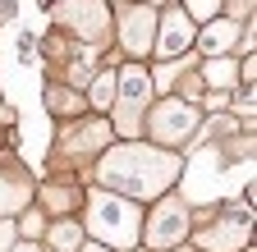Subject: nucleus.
<instances>
[{"label":"nucleus","mask_w":257,"mask_h":252,"mask_svg":"<svg viewBox=\"0 0 257 252\" xmlns=\"http://www.w3.org/2000/svg\"><path fill=\"white\" fill-rule=\"evenodd\" d=\"M5 142H10V138H5V129H0V151H5Z\"/></svg>","instance_id":"b1692460"},{"label":"nucleus","mask_w":257,"mask_h":252,"mask_svg":"<svg viewBox=\"0 0 257 252\" xmlns=\"http://www.w3.org/2000/svg\"><path fill=\"white\" fill-rule=\"evenodd\" d=\"M42 238H46L51 252H78V243H83L87 234H83V225H78V215H55V220H46Z\"/></svg>","instance_id":"4468645a"},{"label":"nucleus","mask_w":257,"mask_h":252,"mask_svg":"<svg viewBox=\"0 0 257 252\" xmlns=\"http://www.w3.org/2000/svg\"><path fill=\"white\" fill-rule=\"evenodd\" d=\"M92 165H96V183L101 188H110L119 197H134V202H156L184 174L179 151H166L156 142H138V138H115Z\"/></svg>","instance_id":"f257e3e1"},{"label":"nucleus","mask_w":257,"mask_h":252,"mask_svg":"<svg viewBox=\"0 0 257 252\" xmlns=\"http://www.w3.org/2000/svg\"><path fill=\"white\" fill-rule=\"evenodd\" d=\"M239 33H243V23L239 19H207L202 28H198V37H193V46H198L202 55H225L234 42H239Z\"/></svg>","instance_id":"f8f14e48"},{"label":"nucleus","mask_w":257,"mask_h":252,"mask_svg":"<svg viewBox=\"0 0 257 252\" xmlns=\"http://www.w3.org/2000/svg\"><path fill=\"white\" fill-rule=\"evenodd\" d=\"M252 238V206H225L198 234H188L193 252H243Z\"/></svg>","instance_id":"0eeeda50"},{"label":"nucleus","mask_w":257,"mask_h":252,"mask_svg":"<svg viewBox=\"0 0 257 252\" xmlns=\"http://www.w3.org/2000/svg\"><path fill=\"white\" fill-rule=\"evenodd\" d=\"M42 5H46V10H51V5H55V0H42Z\"/></svg>","instance_id":"393cba45"},{"label":"nucleus","mask_w":257,"mask_h":252,"mask_svg":"<svg viewBox=\"0 0 257 252\" xmlns=\"http://www.w3.org/2000/svg\"><path fill=\"white\" fill-rule=\"evenodd\" d=\"M51 19H55V33L74 37L83 46L110 42V0H55Z\"/></svg>","instance_id":"20e7f679"},{"label":"nucleus","mask_w":257,"mask_h":252,"mask_svg":"<svg viewBox=\"0 0 257 252\" xmlns=\"http://www.w3.org/2000/svg\"><path fill=\"white\" fill-rule=\"evenodd\" d=\"M83 234L92 243H106L110 252H128L138 247V234H143V202L134 197H119L110 193V188H92V193H83Z\"/></svg>","instance_id":"f03ea898"},{"label":"nucleus","mask_w":257,"mask_h":252,"mask_svg":"<svg viewBox=\"0 0 257 252\" xmlns=\"http://www.w3.org/2000/svg\"><path fill=\"white\" fill-rule=\"evenodd\" d=\"M14 238H19L14 220H0V252H10V247H14Z\"/></svg>","instance_id":"a211bd4d"},{"label":"nucleus","mask_w":257,"mask_h":252,"mask_svg":"<svg viewBox=\"0 0 257 252\" xmlns=\"http://www.w3.org/2000/svg\"><path fill=\"white\" fill-rule=\"evenodd\" d=\"M32 202H37L51 220H55V215H78V206H83V188H78L74 174H64V179H46L42 188H32Z\"/></svg>","instance_id":"9b49d317"},{"label":"nucleus","mask_w":257,"mask_h":252,"mask_svg":"<svg viewBox=\"0 0 257 252\" xmlns=\"http://www.w3.org/2000/svg\"><path fill=\"white\" fill-rule=\"evenodd\" d=\"M110 106H115V69L106 65V69H96L87 78V110L92 115H110Z\"/></svg>","instance_id":"2eb2a0df"},{"label":"nucleus","mask_w":257,"mask_h":252,"mask_svg":"<svg viewBox=\"0 0 257 252\" xmlns=\"http://www.w3.org/2000/svg\"><path fill=\"white\" fill-rule=\"evenodd\" d=\"M143 124H147V133H152L156 147L179 151V147H188L193 138H198V129H202V110L193 106V101H184V97H161V101L143 115Z\"/></svg>","instance_id":"7ed1b4c3"},{"label":"nucleus","mask_w":257,"mask_h":252,"mask_svg":"<svg viewBox=\"0 0 257 252\" xmlns=\"http://www.w3.org/2000/svg\"><path fill=\"white\" fill-rule=\"evenodd\" d=\"M179 10H184L193 23H207V19H220L225 0H179Z\"/></svg>","instance_id":"f3484780"},{"label":"nucleus","mask_w":257,"mask_h":252,"mask_svg":"<svg viewBox=\"0 0 257 252\" xmlns=\"http://www.w3.org/2000/svg\"><path fill=\"white\" fill-rule=\"evenodd\" d=\"M32 174L14 161V156H0V220H14L28 202H32Z\"/></svg>","instance_id":"9d476101"},{"label":"nucleus","mask_w":257,"mask_h":252,"mask_svg":"<svg viewBox=\"0 0 257 252\" xmlns=\"http://www.w3.org/2000/svg\"><path fill=\"white\" fill-rule=\"evenodd\" d=\"M0 124H14V110L10 106H0Z\"/></svg>","instance_id":"5701e85b"},{"label":"nucleus","mask_w":257,"mask_h":252,"mask_svg":"<svg viewBox=\"0 0 257 252\" xmlns=\"http://www.w3.org/2000/svg\"><path fill=\"white\" fill-rule=\"evenodd\" d=\"M110 142H115V129H110L101 115H78V119H69V124L60 129L55 156L64 151V161H96Z\"/></svg>","instance_id":"6e6552de"},{"label":"nucleus","mask_w":257,"mask_h":252,"mask_svg":"<svg viewBox=\"0 0 257 252\" xmlns=\"http://www.w3.org/2000/svg\"><path fill=\"white\" fill-rule=\"evenodd\" d=\"M46 110H51L55 119H78V115H87V97H78L74 83L51 78V83H46Z\"/></svg>","instance_id":"ddd939ff"},{"label":"nucleus","mask_w":257,"mask_h":252,"mask_svg":"<svg viewBox=\"0 0 257 252\" xmlns=\"http://www.w3.org/2000/svg\"><path fill=\"white\" fill-rule=\"evenodd\" d=\"M14 229H19L23 238H37V234L46 229V211H42L37 202H28V206L19 211V220H14Z\"/></svg>","instance_id":"dca6fc26"},{"label":"nucleus","mask_w":257,"mask_h":252,"mask_svg":"<svg viewBox=\"0 0 257 252\" xmlns=\"http://www.w3.org/2000/svg\"><path fill=\"white\" fill-rule=\"evenodd\" d=\"M230 106V92H216V97H207V110H225Z\"/></svg>","instance_id":"aec40b11"},{"label":"nucleus","mask_w":257,"mask_h":252,"mask_svg":"<svg viewBox=\"0 0 257 252\" xmlns=\"http://www.w3.org/2000/svg\"><path fill=\"white\" fill-rule=\"evenodd\" d=\"M78 252H110V247H106V243H92V238H83V243H78Z\"/></svg>","instance_id":"412c9836"},{"label":"nucleus","mask_w":257,"mask_h":252,"mask_svg":"<svg viewBox=\"0 0 257 252\" xmlns=\"http://www.w3.org/2000/svg\"><path fill=\"white\" fill-rule=\"evenodd\" d=\"M10 252H46V247H42V243H37V238H19V243H14V247H10Z\"/></svg>","instance_id":"6ab92c4d"},{"label":"nucleus","mask_w":257,"mask_h":252,"mask_svg":"<svg viewBox=\"0 0 257 252\" xmlns=\"http://www.w3.org/2000/svg\"><path fill=\"white\" fill-rule=\"evenodd\" d=\"M193 234V211L184 197H170V193H161L152 211H143V243L152 252H170V247H184Z\"/></svg>","instance_id":"39448f33"},{"label":"nucleus","mask_w":257,"mask_h":252,"mask_svg":"<svg viewBox=\"0 0 257 252\" xmlns=\"http://www.w3.org/2000/svg\"><path fill=\"white\" fill-rule=\"evenodd\" d=\"M193 37H198V23H193L179 5L156 14V42H152V60H179L184 51H193Z\"/></svg>","instance_id":"1a4fd4ad"},{"label":"nucleus","mask_w":257,"mask_h":252,"mask_svg":"<svg viewBox=\"0 0 257 252\" xmlns=\"http://www.w3.org/2000/svg\"><path fill=\"white\" fill-rule=\"evenodd\" d=\"M156 5L147 0H119V10H110V37L119 42V55L128 60H152L156 42Z\"/></svg>","instance_id":"423d86ee"},{"label":"nucleus","mask_w":257,"mask_h":252,"mask_svg":"<svg viewBox=\"0 0 257 252\" xmlns=\"http://www.w3.org/2000/svg\"><path fill=\"white\" fill-rule=\"evenodd\" d=\"M14 10H19V5H14V0H0V19H10Z\"/></svg>","instance_id":"4be33fe9"}]
</instances>
